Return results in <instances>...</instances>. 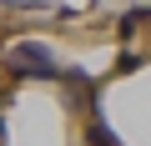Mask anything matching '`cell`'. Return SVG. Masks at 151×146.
I'll list each match as a JSON object with an SVG mask.
<instances>
[{
	"label": "cell",
	"instance_id": "obj_1",
	"mask_svg": "<svg viewBox=\"0 0 151 146\" xmlns=\"http://www.w3.org/2000/svg\"><path fill=\"white\" fill-rule=\"evenodd\" d=\"M5 65H10V76H30V81H50V76H55L50 50H45V45H35V40L15 45V50L5 55Z\"/></svg>",
	"mask_w": 151,
	"mask_h": 146
},
{
	"label": "cell",
	"instance_id": "obj_2",
	"mask_svg": "<svg viewBox=\"0 0 151 146\" xmlns=\"http://www.w3.org/2000/svg\"><path fill=\"white\" fill-rule=\"evenodd\" d=\"M146 15H151V10H146V5H136V10H126V15L116 20V30H121V35H131L136 25H146Z\"/></svg>",
	"mask_w": 151,
	"mask_h": 146
},
{
	"label": "cell",
	"instance_id": "obj_3",
	"mask_svg": "<svg viewBox=\"0 0 151 146\" xmlns=\"http://www.w3.org/2000/svg\"><path fill=\"white\" fill-rule=\"evenodd\" d=\"M86 141H91V146H116V136H111L106 121H91V126H86Z\"/></svg>",
	"mask_w": 151,
	"mask_h": 146
},
{
	"label": "cell",
	"instance_id": "obj_4",
	"mask_svg": "<svg viewBox=\"0 0 151 146\" xmlns=\"http://www.w3.org/2000/svg\"><path fill=\"white\" fill-rule=\"evenodd\" d=\"M141 60H146V55H136V50H126V55H121V60H116V70H136V65H141Z\"/></svg>",
	"mask_w": 151,
	"mask_h": 146
}]
</instances>
